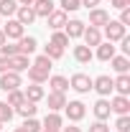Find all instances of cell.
<instances>
[{
	"label": "cell",
	"mask_w": 130,
	"mask_h": 132,
	"mask_svg": "<svg viewBox=\"0 0 130 132\" xmlns=\"http://www.w3.org/2000/svg\"><path fill=\"white\" fill-rule=\"evenodd\" d=\"M102 28H105V33H102V36H105L110 43H115V41H120V38H125V36H128L125 26H122L120 20H107Z\"/></svg>",
	"instance_id": "1"
},
{
	"label": "cell",
	"mask_w": 130,
	"mask_h": 132,
	"mask_svg": "<svg viewBox=\"0 0 130 132\" xmlns=\"http://www.w3.org/2000/svg\"><path fill=\"white\" fill-rule=\"evenodd\" d=\"M69 89H74L77 94H89L92 92V79L87 74H74L69 79Z\"/></svg>",
	"instance_id": "2"
},
{
	"label": "cell",
	"mask_w": 130,
	"mask_h": 132,
	"mask_svg": "<svg viewBox=\"0 0 130 132\" xmlns=\"http://www.w3.org/2000/svg\"><path fill=\"white\" fill-rule=\"evenodd\" d=\"M64 114L69 117V122H79V119H84V114H87V107L82 104L79 99L66 102V104H64Z\"/></svg>",
	"instance_id": "3"
},
{
	"label": "cell",
	"mask_w": 130,
	"mask_h": 132,
	"mask_svg": "<svg viewBox=\"0 0 130 132\" xmlns=\"http://www.w3.org/2000/svg\"><path fill=\"white\" fill-rule=\"evenodd\" d=\"M20 86H23V79H20L18 71H5V74H0V89H3V92L20 89Z\"/></svg>",
	"instance_id": "4"
},
{
	"label": "cell",
	"mask_w": 130,
	"mask_h": 132,
	"mask_svg": "<svg viewBox=\"0 0 130 132\" xmlns=\"http://www.w3.org/2000/svg\"><path fill=\"white\" fill-rule=\"evenodd\" d=\"M92 89L97 92L99 97H110V94H112V79H110L107 74H102L97 79H92Z\"/></svg>",
	"instance_id": "5"
},
{
	"label": "cell",
	"mask_w": 130,
	"mask_h": 132,
	"mask_svg": "<svg viewBox=\"0 0 130 132\" xmlns=\"http://www.w3.org/2000/svg\"><path fill=\"white\" fill-rule=\"evenodd\" d=\"M23 28H26V26H20L16 18H8V23H5V26H0V31L5 33V38H16V41L23 36Z\"/></svg>",
	"instance_id": "6"
},
{
	"label": "cell",
	"mask_w": 130,
	"mask_h": 132,
	"mask_svg": "<svg viewBox=\"0 0 130 132\" xmlns=\"http://www.w3.org/2000/svg\"><path fill=\"white\" fill-rule=\"evenodd\" d=\"M82 38H84V46H99L102 43V28H95V26H89V28H84L82 33Z\"/></svg>",
	"instance_id": "7"
},
{
	"label": "cell",
	"mask_w": 130,
	"mask_h": 132,
	"mask_svg": "<svg viewBox=\"0 0 130 132\" xmlns=\"http://www.w3.org/2000/svg\"><path fill=\"white\" fill-rule=\"evenodd\" d=\"M41 127H44V130H54V132H59L61 127H64V117L59 114V112H49V114L44 117Z\"/></svg>",
	"instance_id": "8"
},
{
	"label": "cell",
	"mask_w": 130,
	"mask_h": 132,
	"mask_svg": "<svg viewBox=\"0 0 130 132\" xmlns=\"http://www.w3.org/2000/svg\"><path fill=\"white\" fill-rule=\"evenodd\" d=\"M31 8H33V13H36V18H49L56 10L54 8V0H36Z\"/></svg>",
	"instance_id": "9"
},
{
	"label": "cell",
	"mask_w": 130,
	"mask_h": 132,
	"mask_svg": "<svg viewBox=\"0 0 130 132\" xmlns=\"http://www.w3.org/2000/svg\"><path fill=\"white\" fill-rule=\"evenodd\" d=\"M107 20H110V13H107L105 8H92V10H89V26H95V28H102Z\"/></svg>",
	"instance_id": "10"
},
{
	"label": "cell",
	"mask_w": 130,
	"mask_h": 132,
	"mask_svg": "<svg viewBox=\"0 0 130 132\" xmlns=\"http://www.w3.org/2000/svg\"><path fill=\"white\" fill-rule=\"evenodd\" d=\"M16 20L20 23V26H31L33 20H36L33 8H31V5H18V10H16Z\"/></svg>",
	"instance_id": "11"
},
{
	"label": "cell",
	"mask_w": 130,
	"mask_h": 132,
	"mask_svg": "<svg viewBox=\"0 0 130 132\" xmlns=\"http://www.w3.org/2000/svg\"><path fill=\"white\" fill-rule=\"evenodd\" d=\"M112 92H117L120 97L130 94V76L128 74H117V79H112Z\"/></svg>",
	"instance_id": "12"
},
{
	"label": "cell",
	"mask_w": 130,
	"mask_h": 132,
	"mask_svg": "<svg viewBox=\"0 0 130 132\" xmlns=\"http://www.w3.org/2000/svg\"><path fill=\"white\" fill-rule=\"evenodd\" d=\"M110 109H112L117 117L120 114H130V99L117 94V97H112V102H110Z\"/></svg>",
	"instance_id": "13"
},
{
	"label": "cell",
	"mask_w": 130,
	"mask_h": 132,
	"mask_svg": "<svg viewBox=\"0 0 130 132\" xmlns=\"http://www.w3.org/2000/svg\"><path fill=\"white\" fill-rule=\"evenodd\" d=\"M36 48H38V41H36L33 36H20V38H18V51H20L23 56H31Z\"/></svg>",
	"instance_id": "14"
},
{
	"label": "cell",
	"mask_w": 130,
	"mask_h": 132,
	"mask_svg": "<svg viewBox=\"0 0 130 132\" xmlns=\"http://www.w3.org/2000/svg\"><path fill=\"white\" fill-rule=\"evenodd\" d=\"M23 97L28 99V102H36V104H38L41 99L46 97V92H44V86H41V84H31V86H26V89H23Z\"/></svg>",
	"instance_id": "15"
},
{
	"label": "cell",
	"mask_w": 130,
	"mask_h": 132,
	"mask_svg": "<svg viewBox=\"0 0 130 132\" xmlns=\"http://www.w3.org/2000/svg\"><path fill=\"white\" fill-rule=\"evenodd\" d=\"M110 114H112V109H110V102L102 97L95 102V117H97L99 122H105V119H110Z\"/></svg>",
	"instance_id": "16"
},
{
	"label": "cell",
	"mask_w": 130,
	"mask_h": 132,
	"mask_svg": "<svg viewBox=\"0 0 130 132\" xmlns=\"http://www.w3.org/2000/svg\"><path fill=\"white\" fill-rule=\"evenodd\" d=\"M46 20H49V28H51V31H61V28L66 26V20H69V18H66L64 10H54Z\"/></svg>",
	"instance_id": "17"
},
{
	"label": "cell",
	"mask_w": 130,
	"mask_h": 132,
	"mask_svg": "<svg viewBox=\"0 0 130 132\" xmlns=\"http://www.w3.org/2000/svg\"><path fill=\"white\" fill-rule=\"evenodd\" d=\"M46 102H49V112H59V109H64V104H66V94L51 92L49 97H46Z\"/></svg>",
	"instance_id": "18"
},
{
	"label": "cell",
	"mask_w": 130,
	"mask_h": 132,
	"mask_svg": "<svg viewBox=\"0 0 130 132\" xmlns=\"http://www.w3.org/2000/svg\"><path fill=\"white\" fill-rule=\"evenodd\" d=\"M66 36H69V38H82V33H84V28H87V26H84V23H82V20H77V18H74V20H66Z\"/></svg>",
	"instance_id": "19"
},
{
	"label": "cell",
	"mask_w": 130,
	"mask_h": 132,
	"mask_svg": "<svg viewBox=\"0 0 130 132\" xmlns=\"http://www.w3.org/2000/svg\"><path fill=\"white\" fill-rule=\"evenodd\" d=\"M31 66V61H28V56H23V53H16V56H10V71H26Z\"/></svg>",
	"instance_id": "20"
},
{
	"label": "cell",
	"mask_w": 130,
	"mask_h": 132,
	"mask_svg": "<svg viewBox=\"0 0 130 132\" xmlns=\"http://www.w3.org/2000/svg\"><path fill=\"white\" fill-rule=\"evenodd\" d=\"M49 86H51V92H61V94H66V89H69V79L66 76H49Z\"/></svg>",
	"instance_id": "21"
},
{
	"label": "cell",
	"mask_w": 130,
	"mask_h": 132,
	"mask_svg": "<svg viewBox=\"0 0 130 132\" xmlns=\"http://www.w3.org/2000/svg\"><path fill=\"white\" fill-rule=\"evenodd\" d=\"M74 59L79 61V64H89L92 59H95V53L89 46H74Z\"/></svg>",
	"instance_id": "22"
},
{
	"label": "cell",
	"mask_w": 130,
	"mask_h": 132,
	"mask_svg": "<svg viewBox=\"0 0 130 132\" xmlns=\"http://www.w3.org/2000/svg\"><path fill=\"white\" fill-rule=\"evenodd\" d=\"M112 56H115V46L110 43V41H102V43L97 46V59L99 61H110Z\"/></svg>",
	"instance_id": "23"
},
{
	"label": "cell",
	"mask_w": 130,
	"mask_h": 132,
	"mask_svg": "<svg viewBox=\"0 0 130 132\" xmlns=\"http://www.w3.org/2000/svg\"><path fill=\"white\" fill-rule=\"evenodd\" d=\"M26 71H28L31 84H44V81H49V71H41V69H36V66H28Z\"/></svg>",
	"instance_id": "24"
},
{
	"label": "cell",
	"mask_w": 130,
	"mask_h": 132,
	"mask_svg": "<svg viewBox=\"0 0 130 132\" xmlns=\"http://www.w3.org/2000/svg\"><path fill=\"white\" fill-rule=\"evenodd\" d=\"M110 64H112V69L117 71V74H128V69H130L128 56H117V53H115L112 59H110Z\"/></svg>",
	"instance_id": "25"
},
{
	"label": "cell",
	"mask_w": 130,
	"mask_h": 132,
	"mask_svg": "<svg viewBox=\"0 0 130 132\" xmlns=\"http://www.w3.org/2000/svg\"><path fill=\"white\" fill-rule=\"evenodd\" d=\"M18 10V0H0V18H10Z\"/></svg>",
	"instance_id": "26"
},
{
	"label": "cell",
	"mask_w": 130,
	"mask_h": 132,
	"mask_svg": "<svg viewBox=\"0 0 130 132\" xmlns=\"http://www.w3.org/2000/svg\"><path fill=\"white\" fill-rule=\"evenodd\" d=\"M16 112H18L20 117H26V119H28V117H36L38 107H36V102H28V99H26V102H23L20 107H16Z\"/></svg>",
	"instance_id": "27"
},
{
	"label": "cell",
	"mask_w": 130,
	"mask_h": 132,
	"mask_svg": "<svg viewBox=\"0 0 130 132\" xmlns=\"http://www.w3.org/2000/svg\"><path fill=\"white\" fill-rule=\"evenodd\" d=\"M69 41H71V38H69L64 31H54V33H51V41H49V43L59 46V48H66V46H69Z\"/></svg>",
	"instance_id": "28"
},
{
	"label": "cell",
	"mask_w": 130,
	"mask_h": 132,
	"mask_svg": "<svg viewBox=\"0 0 130 132\" xmlns=\"http://www.w3.org/2000/svg\"><path fill=\"white\" fill-rule=\"evenodd\" d=\"M23 102H26V97H23L20 89H10V92H8V104L13 107V112H16V107H20Z\"/></svg>",
	"instance_id": "29"
},
{
	"label": "cell",
	"mask_w": 130,
	"mask_h": 132,
	"mask_svg": "<svg viewBox=\"0 0 130 132\" xmlns=\"http://www.w3.org/2000/svg\"><path fill=\"white\" fill-rule=\"evenodd\" d=\"M44 56H49L51 61H56V59L64 56V48H59V46H54V43H46V46H44Z\"/></svg>",
	"instance_id": "30"
},
{
	"label": "cell",
	"mask_w": 130,
	"mask_h": 132,
	"mask_svg": "<svg viewBox=\"0 0 130 132\" xmlns=\"http://www.w3.org/2000/svg\"><path fill=\"white\" fill-rule=\"evenodd\" d=\"M51 64H54V61H51L49 56H44V53H41V56H36V61H33L31 66L41 69V71H51Z\"/></svg>",
	"instance_id": "31"
},
{
	"label": "cell",
	"mask_w": 130,
	"mask_h": 132,
	"mask_svg": "<svg viewBox=\"0 0 130 132\" xmlns=\"http://www.w3.org/2000/svg\"><path fill=\"white\" fill-rule=\"evenodd\" d=\"M13 119V107L8 104V102H0V122L5 125V122H10Z\"/></svg>",
	"instance_id": "32"
},
{
	"label": "cell",
	"mask_w": 130,
	"mask_h": 132,
	"mask_svg": "<svg viewBox=\"0 0 130 132\" xmlns=\"http://www.w3.org/2000/svg\"><path fill=\"white\" fill-rule=\"evenodd\" d=\"M20 127H23L26 132H41V130H44V127H41V122H38L36 117H28V119H26Z\"/></svg>",
	"instance_id": "33"
},
{
	"label": "cell",
	"mask_w": 130,
	"mask_h": 132,
	"mask_svg": "<svg viewBox=\"0 0 130 132\" xmlns=\"http://www.w3.org/2000/svg\"><path fill=\"white\" fill-rule=\"evenodd\" d=\"M59 5H61L59 10H64V13H74V10H79V8H82L79 0H61Z\"/></svg>",
	"instance_id": "34"
},
{
	"label": "cell",
	"mask_w": 130,
	"mask_h": 132,
	"mask_svg": "<svg viewBox=\"0 0 130 132\" xmlns=\"http://www.w3.org/2000/svg\"><path fill=\"white\" fill-rule=\"evenodd\" d=\"M16 53H20V51H18V43H8V41H5V43L0 46V56H8V59H10V56H16Z\"/></svg>",
	"instance_id": "35"
},
{
	"label": "cell",
	"mask_w": 130,
	"mask_h": 132,
	"mask_svg": "<svg viewBox=\"0 0 130 132\" xmlns=\"http://www.w3.org/2000/svg\"><path fill=\"white\" fill-rule=\"evenodd\" d=\"M115 127H117V132H130V114H120Z\"/></svg>",
	"instance_id": "36"
},
{
	"label": "cell",
	"mask_w": 130,
	"mask_h": 132,
	"mask_svg": "<svg viewBox=\"0 0 130 132\" xmlns=\"http://www.w3.org/2000/svg\"><path fill=\"white\" fill-rule=\"evenodd\" d=\"M89 132H110V127H107V125H105V122H92V125H89Z\"/></svg>",
	"instance_id": "37"
},
{
	"label": "cell",
	"mask_w": 130,
	"mask_h": 132,
	"mask_svg": "<svg viewBox=\"0 0 130 132\" xmlns=\"http://www.w3.org/2000/svg\"><path fill=\"white\" fill-rule=\"evenodd\" d=\"M120 23H122L125 28L130 26V8H122V10H120Z\"/></svg>",
	"instance_id": "38"
},
{
	"label": "cell",
	"mask_w": 130,
	"mask_h": 132,
	"mask_svg": "<svg viewBox=\"0 0 130 132\" xmlns=\"http://www.w3.org/2000/svg\"><path fill=\"white\" fill-rule=\"evenodd\" d=\"M5 71H10V59L8 56H0V74H5Z\"/></svg>",
	"instance_id": "39"
},
{
	"label": "cell",
	"mask_w": 130,
	"mask_h": 132,
	"mask_svg": "<svg viewBox=\"0 0 130 132\" xmlns=\"http://www.w3.org/2000/svg\"><path fill=\"white\" fill-rule=\"evenodd\" d=\"M110 5L117 8V10H122V8H130V0H110Z\"/></svg>",
	"instance_id": "40"
},
{
	"label": "cell",
	"mask_w": 130,
	"mask_h": 132,
	"mask_svg": "<svg viewBox=\"0 0 130 132\" xmlns=\"http://www.w3.org/2000/svg\"><path fill=\"white\" fill-rule=\"evenodd\" d=\"M120 48H122V56H128V53H130V38H128V36L120 38Z\"/></svg>",
	"instance_id": "41"
},
{
	"label": "cell",
	"mask_w": 130,
	"mask_h": 132,
	"mask_svg": "<svg viewBox=\"0 0 130 132\" xmlns=\"http://www.w3.org/2000/svg\"><path fill=\"white\" fill-rule=\"evenodd\" d=\"M79 3L87 8V10H92V8H99V3H102V0H79Z\"/></svg>",
	"instance_id": "42"
},
{
	"label": "cell",
	"mask_w": 130,
	"mask_h": 132,
	"mask_svg": "<svg viewBox=\"0 0 130 132\" xmlns=\"http://www.w3.org/2000/svg\"><path fill=\"white\" fill-rule=\"evenodd\" d=\"M59 132H82V130L77 127V125H69V127H61Z\"/></svg>",
	"instance_id": "43"
},
{
	"label": "cell",
	"mask_w": 130,
	"mask_h": 132,
	"mask_svg": "<svg viewBox=\"0 0 130 132\" xmlns=\"http://www.w3.org/2000/svg\"><path fill=\"white\" fill-rule=\"evenodd\" d=\"M36 0H18V5H33Z\"/></svg>",
	"instance_id": "44"
},
{
	"label": "cell",
	"mask_w": 130,
	"mask_h": 132,
	"mask_svg": "<svg viewBox=\"0 0 130 132\" xmlns=\"http://www.w3.org/2000/svg\"><path fill=\"white\" fill-rule=\"evenodd\" d=\"M5 41H8V38H5V33L0 31V46H3V43H5Z\"/></svg>",
	"instance_id": "45"
},
{
	"label": "cell",
	"mask_w": 130,
	"mask_h": 132,
	"mask_svg": "<svg viewBox=\"0 0 130 132\" xmlns=\"http://www.w3.org/2000/svg\"><path fill=\"white\" fill-rule=\"evenodd\" d=\"M13 132H26V130H23V127H16V130H13Z\"/></svg>",
	"instance_id": "46"
},
{
	"label": "cell",
	"mask_w": 130,
	"mask_h": 132,
	"mask_svg": "<svg viewBox=\"0 0 130 132\" xmlns=\"http://www.w3.org/2000/svg\"><path fill=\"white\" fill-rule=\"evenodd\" d=\"M41 132H54V130H41Z\"/></svg>",
	"instance_id": "47"
},
{
	"label": "cell",
	"mask_w": 130,
	"mask_h": 132,
	"mask_svg": "<svg viewBox=\"0 0 130 132\" xmlns=\"http://www.w3.org/2000/svg\"><path fill=\"white\" fill-rule=\"evenodd\" d=\"M0 130H3V122H0Z\"/></svg>",
	"instance_id": "48"
},
{
	"label": "cell",
	"mask_w": 130,
	"mask_h": 132,
	"mask_svg": "<svg viewBox=\"0 0 130 132\" xmlns=\"http://www.w3.org/2000/svg\"><path fill=\"white\" fill-rule=\"evenodd\" d=\"M0 26H3V18H0Z\"/></svg>",
	"instance_id": "49"
}]
</instances>
